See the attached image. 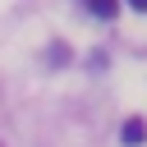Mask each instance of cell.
<instances>
[{
    "mask_svg": "<svg viewBox=\"0 0 147 147\" xmlns=\"http://www.w3.org/2000/svg\"><path fill=\"white\" fill-rule=\"evenodd\" d=\"M129 5H133V9H142V14H147V0H129Z\"/></svg>",
    "mask_w": 147,
    "mask_h": 147,
    "instance_id": "3",
    "label": "cell"
},
{
    "mask_svg": "<svg viewBox=\"0 0 147 147\" xmlns=\"http://www.w3.org/2000/svg\"><path fill=\"white\" fill-rule=\"evenodd\" d=\"M119 138H124V147H138V142L147 138V124H142V119H129V124L119 129Z\"/></svg>",
    "mask_w": 147,
    "mask_h": 147,
    "instance_id": "1",
    "label": "cell"
},
{
    "mask_svg": "<svg viewBox=\"0 0 147 147\" xmlns=\"http://www.w3.org/2000/svg\"><path fill=\"white\" fill-rule=\"evenodd\" d=\"M96 18H115V9H119V0H83Z\"/></svg>",
    "mask_w": 147,
    "mask_h": 147,
    "instance_id": "2",
    "label": "cell"
}]
</instances>
